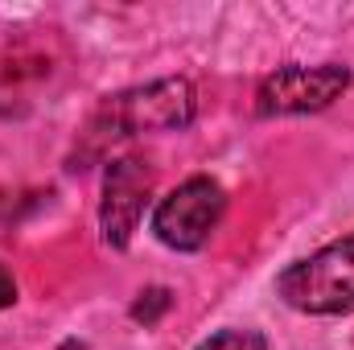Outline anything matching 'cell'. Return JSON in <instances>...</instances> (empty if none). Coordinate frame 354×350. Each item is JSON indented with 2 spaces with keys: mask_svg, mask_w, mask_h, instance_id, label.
<instances>
[{
  "mask_svg": "<svg viewBox=\"0 0 354 350\" xmlns=\"http://www.w3.org/2000/svg\"><path fill=\"white\" fill-rule=\"evenodd\" d=\"M58 350H87V347H83V342H75V338H71V342H62V347H58Z\"/></svg>",
  "mask_w": 354,
  "mask_h": 350,
  "instance_id": "9",
  "label": "cell"
},
{
  "mask_svg": "<svg viewBox=\"0 0 354 350\" xmlns=\"http://www.w3.org/2000/svg\"><path fill=\"white\" fill-rule=\"evenodd\" d=\"M351 87V71L342 62H322V66H280L268 75L256 91V111L260 116H305V111H326L342 91Z\"/></svg>",
  "mask_w": 354,
  "mask_h": 350,
  "instance_id": "4",
  "label": "cell"
},
{
  "mask_svg": "<svg viewBox=\"0 0 354 350\" xmlns=\"http://www.w3.org/2000/svg\"><path fill=\"white\" fill-rule=\"evenodd\" d=\"M169 305H174V293L161 288V284H153V288H145V293L132 301V322H140V326H157V322L169 313Z\"/></svg>",
  "mask_w": 354,
  "mask_h": 350,
  "instance_id": "6",
  "label": "cell"
},
{
  "mask_svg": "<svg viewBox=\"0 0 354 350\" xmlns=\"http://www.w3.org/2000/svg\"><path fill=\"white\" fill-rule=\"evenodd\" d=\"M198 116V95L189 79H157L145 87H128L107 95L99 111L91 116V145L140 136V132H181Z\"/></svg>",
  "mask_w": 354,
  "mask_h": 350,
  "instance_id": "1",
  "label": "cell"
},
{
  "mask_svg": "<svg viewBox=\"0 0 354 350\" xmlns=\"http://www.w3.org/2000/svg\"><path fill=\"white\" fill-rule=\"evenodd\" d=\"M8 305H17V280H12V272L0 264V309H8Z\"/></svg>",
  "mask_w": 354,
  "mask_h": 350,
  "instance_id": "8",
  "label": "cell"
},
{
  "mask_svg": "<svg viewBox=\"0 0 354 350\" xmlns=\"http://www.w3.org/2000/svg\"><path fill=\"white\" fill-rule=\"evenodd\" d=\"M276 293L297 313H313V317L354 313V231L305 260L288 264L276 276Z\"/></svg>",
  "mask_w": 354,
  "mask_h": 350,
  "instance_id": "2",
  "label": "cell"
},
{
  "mask_svg": "<svg viewBox=\"0 0 354 350\" xmlns=\"http://www.w3.org/2000/svg\"><path fill=\"white\" fill-rule=\"evenodd\" d=\"M198 350H268L260 330H223L214 338H206Z\"/></svg>",
  "mask_w": 354,
  "mask_h": 350,
  "instance_id": "7",
  "label": "cell"
},
{
  "mask_svg": "<svg viewBox=\"0 0 354 350\" xmlns=\"http://www.w3.org/2000/svg\"><path fill=\"white\" fill-rule=\"evenodd\" d=\"M153 194V169L140 157H115L103 174V202H99V231L103 243L124 252L140 227V214Z\"/></svg>",
  "mask_w": 354,
  "mask_h": 350,
  "instance_id": "5",
  "label": "cell"
},
{
  "mask_svg": "<svg viewBox=\"0 0 354 350\" xmlns=\"http://www.w3.org/2000/svg\"><path fill=\"white\" fill-rule=\"evenodd\" d=\"M227 194L214 177H189L169 190L153 210V235L174 252H198L218 231Z\"/></svg>",
  "mask_w": 354,
  "mask_h": 350,
  "instance_id": "3",
  "label": "cell"
}]
</instances>
